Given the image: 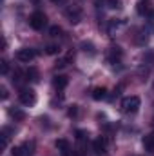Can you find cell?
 I'll list each match as a JSON object with an SVG mask.
<instances>
[{
  "instance_id": "cell-1",
  "label": "cell",
  "mask_w": 154,
  "mask_h": 156,
  "mask_svg": "<svg viewBox=\"0 0 154 156\" xmlns=\"http://www.w3.org/2000/svg\"><path fill=\"white\" fill-rule=\"evenodd\" d=\"M140 105H142V100L138 98V96H125L123 100H121V104H120V107H121V113H125V115H134L138 109H140Z\"/></svg>"
},
{
  "instance_id": "cell-2",
  "label": "cell",
  "mask_w": 154,
  "mask_h": 156,
  "mask_svg": "<svg viewBox=\"0 0 154 156\" xmlns=\"http://www.w3.org/2000/svg\"><path fill=\"white\" fill-rule=\"evenodd\" d=\"M64 15H65V18H67L71 24H78V22L82 20V16H83V11H82L80 5L71 4V5H67V7L64 9Z\"/></svg>"
},
{
  "instance_id": "cell-3",
  "label": "cell",
  "mask_w": 154,
  "mask_h": 156,
  "mask_svg": "<svg viewBox=\"0 0 154 156\" xmlns=\"http://www.w3.org/2000/svg\"><path fill=\"white\" fill-rule=\"evenodd\" d=\"M29 26H31L35 31H42V29L47 26V16H45V13L35 11V13L29 16Z\"/></svg>"
},
{
  "instance_id": "cell-4",
  "label": "cell",
  "mask_w": 154,
  "mask_h": 156,
  "mask_svg": "<svg viewBox=\"0 0 154 156\" xmlns=\"http://www.w3.org/2000/svg\"><path fill=\"white\" fill-rule=\"evenodd\" d=\"M18 100H20V104L22 105H35V102H37V94H35V91L33 89H29V87H26V89H20V93H18Z\"/></svg>"
},
{
  "instance_id": "cell-5",
  "label": "cell",
  "mask_w": 154,
  "mask_h": 156,
  "mask_svg": "<svg viewBox=\"0 0 154 156\" xmlns=\"http://www.w3.org/2000/svg\"><path fill=\"white\" fill-rule=\"evenodd\" d=\"M35 56H37V51L31 49V47H22V49L16 51V60L22 62V64H29V62H33Z\"/></svg>"
},
{
  "instance_id": "cell-6",
  "label": "cell",
  "mask_w": 154,
  "mask_h": 156,
  "mask_svg": "<svg viewBox=\"0 0 154 156\" xmlns=\"http://www.w3.org/2000/svg\"><path fill=\"white\" fill-rule=\"evenodd\" d=\"M121 56H123V51H121V47H118V45H113V47L107 51V62H109V64H120Z\"/></svg>"
},
{
  "instance_id": "cell-7",
  "label": "cell",
  "mask_w": 154,
  "mask_h": 156,
  "mask_svg": "<svg viewBox=\"0 0 154 156\" xmlns=\"http://www.w3.org/2000/svg\"><path fill=\"white\" fill-rule=\"evenodd\" d=\"M54 145H56V149L62 153V156H69L71 154V144H69V140H65V138H58V140L54 142Z\"/></svg>"
},
{
  "instance_id": "cell-8",
  "label": "cell",
  "mask_w": 154,
  "mask_h": 156,
  "mask_svg": "<svg viewBox=\"0 0 154 156\" xmlns=\"http://www.w3.org/2000/svg\"><path fill=\"white\" fill-rule=\"evenodd\" d=\"M93 149H94L96 154H105V153H107V140H105L103 136L96 138V140L93 142Z\"/></svg>"
},
{
  "instance_id": "cell-9",
  "label": "cell",
  "mask_w": 154,
  "mask_h": 156,
  "mask_svg": "<svg viewBox=\"0 0 154 156\" xmlns=\"http://www.w3.org/2000/svg\"><path fill=\"white\" fill-rule=\"evenodd\" d=\"M53 85H54V89L62 91V89H65L69 85V78L65 76V75H56V76L53 78Z\"/></svg>"
},
{
  "instance_id": "cell-10",
  "label": "cell",
  "mask_w": 154,
  "mask_h": 156,
  "mask_svg": "<svg viewBox=\"0 0 154 156\" xmlns=\"http://www.w3.org/2000/svg\"><path fill=\"white\" fill-rule=\"evenodd\" d=\"M142 144H143V149H145V151H149V153H154V131L143 136Z\"/></svg>"
},
{
  "instance_id": "cell-11",
  "label": "cell",
  "mask_w": 154,
  "mask_h": 156,
  "mask_svg": "<svg viewBox=\"0 0 154 156\" xmlns=\"http://www.w3.org/2000/svg\"><path fill=\"white\" fill-rule=\"evenodd\" d=\"M20 153H22V156H29L35 153V142L31 140V142H26V144H22L20 145Z\"/></svg>"
},
{
  "instance_id": "cell-12",
  "label": "cell",
  "mask_w": 154,
  "mask_h": 156,
  "mask_svg": "<svg viewBox=\"0 0 154 156\" xmlns=\"http://www.w3.org/2000/svg\"><path fill=\"white\" fill-rule=\"evenodd\" d=\"M93 98H94L96 102L105 100V98H107V89H105V87H94V89H93Z\"/></svg>"
},
{
  "instance_id": "cell-13",
  "label": "cell",
  "mask_w": 154,
  "mask_h": 156,
  "mask_svg": "<svg viewBox=\"0 0 154 156\" xmlns=\"http://www.w3.org/2000/svg\"><path fill=\"white\" fill-rule=\"evenodd\" d=\"M9 116L20 122V120H24V118H26V113H24L20 107H9Z\"/></svg>"
},
{
  "instance_id": "cell-14",
  "label": "cell",
  "mask_w": 154,
  "mask_h": 156,
  "mask_svg": "<svg viewBox=\"0 0 154 156\" xmlns=\"http://www.w3.org/2000/svg\"><path fill=\"white\" fill-rule=\"evenodd\" d=\"M26 78L27 80H31V82H38L40 80V73L37 67H29L27 71H26Z\"/></svg>"
},
{
  "instance_id": "cell-15",
  "label": "cell",
  "mask_w": 154,
  "mask_h": 156,
  "mask_svg": "<svg viewBox=\"0 0 154 156\" xmlns=\"http://www.w3.org/2000/svg\"><path fill=\"white\" fill-rule=\"evenodd\" d=\"M45 53H47V55H58V53H60V45H56V44H49V45L45 47Z\"/></svg>"
},
{
  "instance_id": "cell-16",
  "label": "cell",
  "mask_w": 154,
  "mask_h": 156,
  "mask_svg": "<svg viewBox=\"0 0 154 156\" xmlns=\"http://www.w3.org/2000/svg\"><path fill=\"white\" fill-rule=\"evenodd\" d=\"M60 33H62V27L60 26H51L49 27V35L51 37H60Z\"/></svg>"
},
{
  "instance_id": "cell-17",
  "label": "cell",
  "mask_w": 154,
  "mask_h": 156,
  "mask_svg": "<svg viewBox=\"0 0 154 156\" xmlns=\"http://www.w3.org/2000/svg\"><path fill=\"white\" fill-rule=\"evenodd\" d=\"M75 134H76V140H78V142H83V140H87V131L76 129V131H75Z\"/></svg>"
},
{
  "instance_id": "cell-18",
  "label": "cell",
  "mask_w": 154,
  "mask_h": 156,
  "mask_svg": "<svg viewBox=\"0 0 154 156\" xmlns=\"http://www.w3.org/2000/svg\"><path fill=\"white\" fill-rule=\"evenodd\" d=\"M0 71H2V75H7V73H9V64H7V60H0Z\"/></svg>"
},
{
  "instance_id": "cell-19",
  "label": "cell",
  "mask_w": 154,
  "mask_h": 156,
  "mask_svg": "<svg viewBox=\"0 0 154 156\" xmlns=\"http://www.w3.org/2000/svg\"><path fill=\"white\" fill-rule=\"evenodd\" d=\"M67 115H69V116H76L78 115V105H71L69 111H67Z\"/></svg>"
},
{
  "instance_id": "cell-20",
  "label": "cell",
  "mask_w": 154,
  "mask_h": 156,
  "mask_svg": "<svg viewBox=\"0 0 154 156\" xmlns=\"http://www.w3.org/2000/svg\"><path fill=\"white\" fill-rule=\"evenodd\" d=\"M109 7H120V0H107Z\"/></svg>"
},
{
  "instance_id": "cell-21",
  "label": "cell",
  "mask_w": 154,
  "mask_h": 156,
  "mask_svg": "<svg viewBox=\"0 0 154 156\" xmlns=\"http://www.w3.org/2000/svg\"><path fill=\"white\" fill-rule=\"evenodd\" d=\"M0 93H2V100H5V98H7V89H5L4 85L0 87Z\"/></svg>"
},
{
  "instance_id": "cell-22",
  "label": "cell",
  "mask_w": 154,
  "mask_h": 156,
  "mask_svg": "<svg viewBox=\"0 0 154 156\" xmlns=\"http://www.w3.org/2000/svg\"><path fill=\"white\" fill-rule=\"evenodd\" d=\"M51 2H60V0H51Z\"/></svg>"
},
{
  "instance_id": "cell-23",
  "label": "cell",
  "mask_w": 154,
  "mask_h": 156,
  "mask_svg": "<svg viewBox=\"0 0 154 156\" xmlns=\"http://www.w3.org/2000/svg\"><path fill=\"white\" fill-rule=\"evenodd\" d=\"M152 91H154V83H152Z\"/></svg>"
}]
</instances>
